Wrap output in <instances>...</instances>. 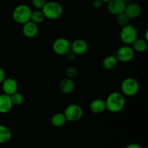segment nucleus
<instances>
[{"instance_id":"1","label":"nucleus","mask_w":148,"mask_h":148,"mask_svg":"<svg viewBox=\"0 0 148 148\" xmlns=\"http://www.w3.org/2000/svg\"><path fill=\"white\" fill-rule=\"evenodd\" d=\"M106 102V110L111 113H119L124 109L126 100L124 95L119 91H114L107 97Z\"/></svg>"},{"instance_id":"2","label":"nucleus","mask_w":148,"mask_h":148,"mask_svg":"<svg viewBox=\"0 0 148 148\" xmlns=\"http://www.w3.org/2000/svg\"><path fill=\"white\" fill-rule=\"evenodd\" d=\"M40 10L44 17L49 20H56L63 14V7L62 4L53 1L46 2Z\"/></svg>"},{"instance_id":"3","label":"nucleus","mask_w":148,"mask_h":148,"mask_svg":"<svg viewBox=\"0 0 148 148\" xmlns=\"http://www.w3.org/2000/svg\"><path fill=\"white\" fill-rule=\"evenodd\" d=\"M32 10L26 4H20L14 9L12 18L18 24H25L30 20Z\"/></svg>"},{"instance_id":"4","label":"nucleus","mask_w":148,"mask_h":148,"mask_svg":"<svg viewBox=\"0 0 148 148\" xmlns=\"http://www.w3.org/2000/svg\"><path fill=\"white\" fill-rule=\"evenodd\" d=\"M121 94L127 97H133L138 93L140 89L139 83L135 78H127L122 81L121 85Z\"/></svg>"},{"instance_id":"5","label":"nucleus","mask_w":148,"mask_h":148,"mask_svg":"<svg viewBox=\"0 0 148 148\" xmlns=\"http://www.w3.org/2000/svg\"><path fill=\"white\" fill-rule=\"evenodd\" d=\"M120 39L125 45L132 44L137 39V31L135 27L132 25L124 26L120 31Z\"/></svg>"},{"instance_id":"6","label":"nucleus","mask_w":148,"mask_h":148,"mask_svg":"<svg viewBox=\"0 0 148 148\" xmlns=\"http://www.w3.org/2000/svg\"><path fill=\"white\" fill-rule=\"evenodd\" d=\"M64 115L68 121L76 122L81 119L83 115V110L79 104H71L65 108Z\"/></svg>"},{"instance_id":"7","label":"nucleus","mask_w":148,"mask_h":148,"mask_svg":"<svg viewBox=\"0 0 148 148\" xmlns=\"http://www.w3.org/2000/svg\"><path fill=\"white\" fill-rule=\"evenodd\" d=\"M53 52L59 55H65L71 50V42L66 38H59L53 41Z\"/></svg>"},{"instance_id":"8","label":"nucleus","mask_w":148,"mask_h":148,"mask_svg":"<svg viewBox=\"0 0 148 148\" xmlns=\"http://www.w3.org/2000/svg\"><path fill=\"white\" fill-rule=\"evenodd\" d=\"M118 61L122 62H128L134 58V51L131 46L128 45H124L117 49L114 53Z\"/></svg>"},{"instance_id":"9","label":"nucleus","mask_w":148,"mask_h":148,"mask_svg":"<svg viewBox=\"0 0 148 148\" xmlns=\"http://www.w3.org/2000/svg\"><path fill=\"white\" fill-rule=\"evenodd\" d=\"M126 6L122 0H111L108 2V10L111 14L117 16L124 12Z\"/></svg>"},{"instance_id":"10","label":"nucleus","mask_w":148,"mask_h":148,"mask_svg":"<svg viewBox=\"0 0 148 148\" xmlns=\"http://www.w3.org/2000/svg\"><path fill=\"white\" fill-rule=\"evenodd\" d=\"M88 49V43L83 39H76L71 43V51L76 55H82Z\"/></svg>"},{"instance_id":"11","label":"nucleus","mask_w":148,"mask_h":148,"mask_svg":"<svg viewBox=\"0 0 148 148\" xmlns=\"http://www.w3.org/2000/svg\"><path fill=\"white\" fill-rule=\"evenodd\" d=\"M1 87H2L4 94L10 96L14 93L17 92L18 85L15 79L12 78H8L4 79V81L1 84Z\"/></svg>"},{"instance_id":"12","label":"nucleus","mask_w":148,"mask_h":148,"mask_svg":"<svg viewBox=\"0 0 148 148\" xmlns=\"http://www.w3.org/2000/svg\"><path fill=\"white\" fill-rule=\"evenodd\" d=\"M38 33V25L32 21H28L23 24V33L27 38H33Z\"/></svg>"},{"instance_id":"13","label":"nucleus","mask_w":148,"mask_h":148,"mask_svg":"<svg viewBox=\"0 0 148 148\" xmlns=\"http://www.w3.org/2000/svg\"><path fill=\"white\" fill-rule=\"evenodd\" d=\"M142 12L141 7L137 3H131L126 6L124 13L130 19H134L140 15Z\"/></svg>"},{"instance_id":"14","label":"nucleus","mask_w":148,"mask_h":148,"mask_svg":"<svg viewBox=\"0 0 148 148\" xmlns=\"http://www.w3.org/2000/svg\"><path fill=\"white\" fill-rule=\"evenodd\" d=\"M75 88V84L73 79L65 78L62 79L59 83V89L62 93L65 94H71L74 91Z\"/></svg>"},{"instance_id":"15","label":"nucleus","mask_w":148,"mask_h":148,"mask_svg":"<svg viewBox=\"0 0 148 148\" xmlns=\"http://www.w3.org/2000/svg\"><path fill=\"white\" fill-rule=\"evenodd\" d=\"M12 106L10 95L6 94H0V113H7L11 110Z\"/></svg>"},{"instance_id":"16","label":"nucleus","mask_w":148,"mask_h":148,"mask_svg":"<svg viewBox=\"0 0 148 148\" xmlns=\"http://www.w3.org/2000/svg\"><path fill=\"white\" fill-rule=\"evenodd\" d=\"M90 110L95 114H100V113H103L106 110L105 100H101V99H95L92 100L90 104Z\"/></svg>"},{"instance_id":"17","label":"nucleus","mask_w":148,"mask_h":148,"mask_svg":"<svg viewBox=\"0 0 148 148\" xmlns=\"http://www.w3.org/2000/svg\"><path fill=\"white\" fill-rule=\"evenodd\" d=\"M117 63H118V59H116L114 55L106 56L104 58L102 62L103 68L108 71H111V70L115 68L117 65Z\"/></svg>"},{"instance_id":"18","label":"nucleus","mask_w":148,"mask_h":148,"mask_svg":"<svg viewBox=\"0 0 148 148\" xmlns=\"http://www.w3.org/2000/svg\"><path fill=\"white\" fill-rule=\"evenodd\" d=\"M12 138V132L7 126L0 124V144L10 142Z\"/></svg>"},{"instance_id":"19","label":"nucleus","mask_w":148,"mask_h":148,"mask_svg":"<svg viewBox=\"0 0 148 148\" xmlns=\"http://www.w3.org/2000/svg\"><path fill=\"white\" fill-rule=\"evenodd\" d=\"M51 122V124L55 127H62L66 123V119L64 113H56L52 115Z\"/></svg>"},{"instance_id":"20","label":"nucleus","mask_w":148,"mask_h":148,"mask_svg":"<svg viewBox=\"0 0 148 148\" xmlns=\"http://www.w3.org/2000/svg\"><path fill=\"white\" fill-rule=\"evenodd\" d=\"M133 48L134 51L139 52V53H143L145 52L147 49V41L143 39H137L133 42Z\"/></svg>"},{"instance_id":"21","label":"nucleus","mask_w":148,"mask_h":148,"mask_svg":"<svg viewBox=\"0 0 148 148\" xmlns=\"http://www.w3.org/2000/svg\"><path fill=\"white\" fill-rule=\"evenodd\" d=\"M45 17L43 15L41 10H35L32 11L31 15H30V21L33 22L36 24L41 23L44 20Z\"/></svg>"},{"instance_id":"22","label":"nucleus","mask_w":148,"mask_h":148,"mask_svg":"<svg viewBox=\"0 0 148 148\" xmlns=\"http://www.w3.org/2000/svg\"><path fill=\"white\" fill-rule=\"evenodd\" d=\"M12 103L13 105H20L24 101V97L21 93L15 92L10 95Z\"/></svg>"},{"instance_id":"23","label":"nucleus","mask_w":148,"mask_h":148,"mask_svg":"<svg viewBox=\"0 0 148 148\" xmlns=\"http://www.w3.org/2000/svg\"><path fill=\"white\" fill-rule=\"evenodd\" d=\"M116 17H116L117 23H118V24L119 25V26L124 27V26H127V25H129V22H130V19L127 17V15H126L124 12L122 13V14L119 15H117Z\"/></svg>"},{"instance_id":"24","label":"nucleus","mask_w":148,"mask_h":148,"mask_svg":"<svg viewBox=\"0 0 148 148\" xmlns=\"http://www.w3.org/2000/svg\"><path fill=\"white\" fill-rule=\"evenodd\" d=\"M77 69L75 66H69L66 70V78L73 79L77 75Z\"/></svg>"},{"instance_id":"25","label":"nucleus","mask_w":148,"mask_h":148,"mask_svg":"<svg viewBox=\"0 0 148 148\" xmlns=\"http://www.w3.org/2000/svg\"><path fill=\"white\" fill-rule=\"evenodd\" d=\"M46 3V0H32V4L38 10H41Z\"/></svg>"},{"instance_id":"26","label":"nucleus","mask_w":148,"mask_h":148,"mask_svg":"<svg viewBox=\"0 0 148 148\" xmlns=\"http://www.w3.org/2000/svg\"><path fill=\"white\" fill-rule=\"evenodd\" d=\"M103 3V2L101 0H93V1H92V6H93L94 8L99 9L102 7Z\"/></svg>"},{"instance_id":"27","label":"nucleus","mask_w":148,"mask_h":148,"mask_svg":"<svg viewBox=\"0 0 148 148\" xmlns=\"http://www.w3.org/2000/svg\"><path fill=\"white\" fill-rule=\"evenodd\" d=\"M65 56H66V58L68 59V60L72 61L75 59V56H76V55H75L73 52H72V51L70 50L69 52H67V53L65 55Z\"/></svg>"},{"instance_id":"28","label":"nucleus","mask_w":148,"mask_h":148,"mask_svg":"<svg viewBox=\"0 0 148 148\" xmlns=\"http://www.w3.org/2000/svg\"><path fill=\"white\" fill-rule=\"evenodd\" d=\"M4 79H5V72L2 68H0V84H2Z\"/></svg>"},{"instance_id":"29","label":"nucleus","mask_w":148,"mask_h":148,"mask_svg":"<svg viewBox=\"0 0 148 148\" xmlns=\"http://www.w3.org/2000/svg\"><path fill=\"white\" fill-rule=\"evenodd\" d=\"M124 148H142L140 145L137 143H131L130 145H127Z\"/></svg>"},{"instance_id":"30","label":"nucleus","mask_w":148,"mask_h":148,"mask_svg":"<svg viewBox=\"0 0 148 148\" xmlns=\"http://www.w3.org/2000/svg\"><path fill=\"white\" fill-rule=\"evenodd\" d=\"M101 1H102L103 2H109L111 0H101Z\"/></svg>"},{"instance_id":"31","label":"nucleus","mask_w":148,"mask_h":148,"mask_svg":"<svg viewBox=\"0 0 148 148\" xmlns=\"http://www.w3.org/2000/svg\"><path fill=\"white\" fill-rule=\"evenodd\" d=\"M122 1H124V2H129V1H130V0H122Z\"/></svg>"},{"instance_id":"32","label":"nucleus","mask_w":148,"mask_h":148,"mask_svg":"<svg viewBox=\"0 0 148 148\" xmlns=\"http://www.w3.org/2000/svg\"><path fill=\"white\" fill-rule=\"evenodd\" d=\"M145 148H147V147H145Z\"/></svg>"}]
</instances>
